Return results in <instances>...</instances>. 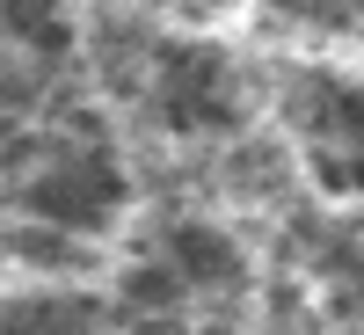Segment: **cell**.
Here are the masks:
<instances>
[{"mask_svg":"<svg viewBox=\"0 0 364 335\" xmlns=\"http://www.w3.org/2000/svg\"><path fill=\"white\" fill-rule=\"evenodd\" d=\"M154 102H161V124L168 132H226L233 124V80H226V58L211 44H168L161 51V73H154Z\"/></svg>","mask_w":364,"mask_h":335,"instance_id":"obj_2","label":"cell"},{"mask_svg":"<svg viewBox=\"0 0 364 335\" xmlns=\"http://www.w3.org/2000/svg\"><path fill=\"white\" fill-rule=\"evenodd\" d=\"M117 204H124V175L109 168L102 146H73V154H58L44 175L22 182V211L58 226V233H102L117 219Z\"/></svg>","mask_w":364,"mask_h":335,"instance_id":"obj_1","label":"cell"},{"mask_svg":"<svg viewBox=\"0 0 364 335\" xmlns=\"http://www.w3.org/2000/svg\"><path fill=\"white\" fill-rule=\"evenodd\" d=\"M8 37L22 51H37V58H66L73 29H66V15H58V0H8Z\"/></svg>","mask_w":364,"mask_h":335,"instance_id":"obj_5","label":"cell"},{"mask_svg":"<svg viewBox=\"0 0 364 335\" xmlns=\"http://www.w3.org/2000/svg\"><path fill=\"white\" fill-rule=\"evenodd\" d=\"M168 262H175V277L190 292H233L240 285V248L219 226H197V219H182L168 233Z\"/></svg>","mask_w":364,"mask_h":335,"instance_id":"obj_3","label":"cell"},{"mask_svg":"<svg viewBox=\"0 0 364 335\" xmlns=\"http://www.w3.org/2000/svg\"><path fill=\"white\" fill-rule=\"evenodd\" d=\"M102 307L87 292H22L8 299V335H95Z\"/></svg>","mask_w":364,"mask_h":335,"instance_id":"obj_4","label":"cell"}]
</instances>
